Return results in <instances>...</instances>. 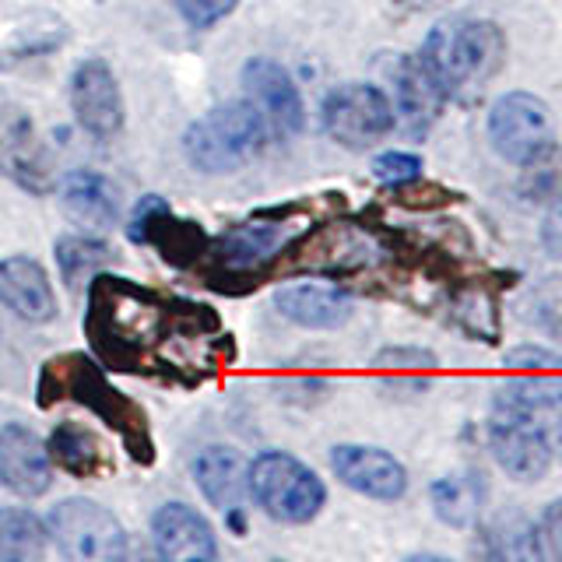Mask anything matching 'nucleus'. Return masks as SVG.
<instances>
[{
	"mask_svg": "<svg viewBox=\"0 0 562 562\" xmlns=\"http://www.w3.org/2000/svg\"><path fill=\"white\" fill-rule=\"evenodd\" d=\"M85 334L102 366L120 373H158L169 369V348L218 338V316L207 306L158 295L137 281L95 274Z\"/></svg>",
	"mask_w": 562,
	"mask_h": 562,
	"instance_id": "f257e3e1",
	"label": "nucleus"
},
{
	"mask_svg": "<svg viewBox=\"0 0 562 562\" xmlns=\"http://www.w3.org/2000/svg\"><path fill=\"white\" fill-rule=\"evenodd\" d=\"M415 57L447 99H464L482 92L506 67L509 40L503 25L492 22V18L457 14L429 29Z\"/></svg>",
	"mask_w": 562,
	"mask_h": 562,
	"instance_id": "f03ea898",
	"label": "nucleus"
},
{
	"mask_svg": "<svg viewBox=\"0 0 562 562\" xmlns=\"http://www.w3.org/2000/svg\"><path fill=\"white\" fill-rule=\"evenodd\" d=\"M57 401H78L95 418L110 426L120 443L137 464L155 461V443L148 429V415L140 412V404L120 394L116 386L105 380L102 366L95 359L81 356V351H67L43 366L40 373V408H53Z\"/></svg>",
	"mask_w": 562,
	"mask_h": 562,
	"instance_id": "7ed1b4c3",
	"label": "nucleus"
},
{
	"mask_svg": "<svg viewBox=\"0 0 562 562\" xmlns=\"http://www.w3.org/2000/svg\"><path fill=\"white\" fill-rule=\"evenodd\" d=\"M271 127L254 102H225L201 116L183 137V151L193 169L207 176L236 172L268 148Z\"/></svg>",
	"mask_w": 562,
	"mask_h": 562,
	"instance_id": "20e7f679",
	"label": "nucleus"
},
{
	"mask_svg": "<svg viewBox=\"0 0 562 562\" xmlns=\"http://www.w3.org/2000/svg\"><path fill=\"white\" fill-rule=\"evenodd\" d=\"M391 246L359 222H324L306 233L289 239L278 254V268L285 274H327V278H351L369 268H376Z\"/></svg>",
	"mask_w": 562,
	"mask_h": 562,
	"instance_id": "39448f33",
	"label": "nucleus"
},
{
	"mask_svg": "<svg viewBox=\"0 0 562 562\" xmlns=\"http://www.w3.org/2000/svg\"><path fill=\"white\" fill-rule=\"evenodd\" d=\"M292 239L289 211H260L250 222L228 228L225 236L211 239V289H225V281H239V292H250L260 285V278L271 271L278 254L285 250Z\"/></svg>",
	"mask_w": 562,
	"mask_h": 562,
	"instance_id": "423d86ee",
	"label": "nucleus"
},
{
	"mask_svg": "<svg viewBox=\"0 0 562 562\" xmlns=\"http://www.w3.org/2000/svg\"><path fill=\"white\" fill-rule=\"evenodd\" d=\"M250 496L278 524H310L327 506V485L299 457L268 450L250 464Z\"/></svg>",
	"mask_w": 562,
	"mask_h": 562,
	"instance_id": "0eeeda50",
	"label": "nucleus"
},
{
	"mask_svg": "<svg viewBox=\"0 0 562 562\" xmlns=\"http://www.w3.org/2000/svg\"><path fill=\"white\" fill-rule=\"evenodd\" d=\"M321 123L330 140H338L348 151H366L380 145L386 134H394L397 113L391 95L380 85L348 81L330 88L321 102Z\"/></svg>",
	"mask_w": 562,
	"mask_h": 562,
	"instance_id": "6e6552de",
	"label": "nucleus"
},
{
	"mask_svg": "<svg viewBox=\"0 0 562 562\" xmlns=\"http://www.w3.org/2000/svg\"><path fill=\"white\" fill-rule=\"evenodd\" d=\"M485 134H488L492 151H496L503 162L524 166L527 158H535L541 148H549L555 140L552 105L535 92L509 88V92H503L488 105Z\"/></svg>",
	"mask_w": 562,
	"mask_h": 562,
	"instance_id": "1a4fd4ad",
	"label": "nucleus"
},
{
	"mask_svg": "<svg viewBox=\"0 0 562 562\" xmlns=\"http://www.w3.org/2000/svg\"><path fill=\"white\" fill-rule=\"evenodd\" d=\"M46 535L64 559L75 562H116L127 555V535L120 520L95 499H64L49 509Z\"/></svg>",
	"mask_w": 562,
	"mask_h": 562,
	"instance_id": "9d476101",
	"label": "nucleus"
},
{
	"mask_svg": "<svg viewBox=\"0 0 562 562\" xmlns=\"http://www.w3.org/2000/svg\"><path fill=\"white\" fill-rule=\"evenodd\" d=\"M485 436H488V450L496 457L499 471H506V479H514L520 485H535L549 479L555 453H552L549 429H544L541 415L492 404Z\"/></svg>",
	"mask_w": 562,
	"mask_h": 562,
	"instance_id": "9b49d317",
	"label": "nucleus"
},
{
	"mask_svg": "<svg viewBox=\"0 0 562 562\" xmlns=\"http://www.w3.org/2000/svg\"><path fill=\"white\" fill-rule=\"evenodd\" d=\"M503 408L549 415L562 404V356L544 345H517L503 356L496 401Z\"/></svg>",
	"mask_w": 562,
	"mask_h": 562,
	"instance_id": "f8f14e48",
	"label": "nucleus"
},
{
	"mask_svg": "<svg viewBox=\"0 0 562 562\" xmlns=\"http://www.w3.org/2000/svg\"><path fill=\"white\" fill-rule=\"evenodd\" d=\"M330 471L345 488L376 503H397L408 492V468L383 447L338 443L330 450Z\"/></svg>",
	"mask_w": 562,
	"mask_h": 562,
	"instance_id": "ddd939ff",
	"label": "nucleus"
},
{
	"mask_svg": "<svg viewBox=\"0 0 562 562\" xmlns=\"http://www.w3.org/2000/svg\"><path fill=\"white\" fill-rule=\"evenodd\" d=\"M70 105L85 134L110 140L123 131V99L105 60H81L70 75Z\"/></svg>",
	"mask_w": 562,
	"mask_h": 562,
	"instance_id": "4468645a",
	"label": "nucleus"
},
{
	"mask_svg": "<svg viewBox=\"0 0 562 562\" xmlns=\"http://www.w3.org/2000/svg\"><path fill=\"white\" fill-rule=\"evenodd\" d=\"M0 172L29 193L53 190V158L25 110L8 105L0 116Z\"/></svg>",
	"mask_w": 562,
	"mask_h": 562,
	"instance_id": "2eb2a0df",
	"label": "nucleus"
},
{
	"mask_svg": "<svg viewBox=\"0 0 562 562\" xmlns=\"http://www.w3.org/2000/svg\"><path fill=\"white\" fill-rule=\"evenodd\" d=\"M193 482L211 506L222 509L225 524L236 535L246 531V492H250V464L233 447H204L193 457Z\"/></svg>",
	"mask_w": 562,
	"mask_h": 562,
	"instance_id": "dca6fc26",
	"label": "nucleus"
},
{
	"mask_svg": "<svg viewBox=\"0 0 562 562\" xmlns=\"http://www.w3.org/2000/svg\"><path fill=\"white\" fill-rule=\"evenodd\" d=\"M243 85L250 92L254 105L263 113V120H268L271 134L292 137L303 131L306 123L303 95H299V88L285 67L268 57H254L243 67Z\"/></svg>",
	"mask_w": 562,
	"mask_h": 562,
	"instance_id": "f3484780",
	"label": "nucleus"
},
{
	"mask_svg": "<svg viewBox=\"0 0 562 562\" xmlns=\"http://www.w3.org/2000/svg\"><path fill=\"white\" fill-rule=\"evenodd\" d=\"M391 81H394V113L404 134L426 137L432 131V123L443 116L447 95L439 92V85L429 78V70L422 67L418 57H404L397 53L391 64Z\"/></svg>",
	"mask_w": 562,
	"mask_h": 562,
	"instance_id": "a211bd4d",
	"label": "nucleus"
},
{
	"mask_svg": "<svg viewBox=\"0 0 562 562\" xmlns=\"http://www.w3.org/2000/svg\"><path fill=\"white\" fill-rule=\"evenodd\" d=\"M0 485L25 499L43 496L53 485V457L43 439L25 426L0 429Z\"/></svg>",
	"mask_w": 562,
	"mask_h": 562,
	"instance_id": "6ab92c4d",
	"label": "nucleus"
},
{
	"mask_svg": "<svg viewBox=\"0 0 562 562\" xmlns=\"http://www.w3.org/2000/svg\"><path fill=\"white\" fill-rule=\"evenodd\" d=\"M155 549L169 562H211L218 555L211 524L187 503H166L151 517Z\"/></svg>",
	"mask_w": 562,
	"mask_h": 562,
	"instance_id": "aec40b11",
	"label": "nucleus"
},
{
	"mask_svg": "<svg viewBox=\"0 0 562 562\" xmlns=\"http://www.w3.org/2000/svg\"><path fill=\"white\" fill-rule=\"evenodd\" d=\"M447 313L468 341H503V299L488 278H457L447 295Z\"/></svg>",
	"mask_w": 562,
	"mask_h": 562,
	"instance_id": "412c9836",
	"label": "nucleus"
},
{
	"mask_svg": "<svg viewBox=\"0 0 562 562\" xmlns=\"http://www.w3.org/2000/svg\"><path fill=\"white\" fill-rule=\"evenodd\" d=\"M0 303L32 324H46L57 316V295H53L43 263L25 254L0 260Z\"/></svg>",
	"mask_w": 562,
	"mask_h": 562,
	"instance_id": "4be33fe9",
	"label": "nucleus"
},
{
	"mask_svg": "<svg viewBox=\"0 0 562 562\" xmlns=\"http://www.w3.org/2000/svg\"><path fill=\"white\" fill-rule=\"evenodd\" d=\"M373 376L383 394L391 397H422L432 391L439 359L422 345H386L373 356Z\"/></svg>",
	"mask_w": 562,
	"mask_h": 562,
	"instance_id": "5701e85b",
	"label": "nucleus"
},
{
	"mask_svg": "<svg viewBox=\"0 0 562 562\" xmlns=\"http://www.w3.org/2000/svg\"><path fill=\"white\" fill-rule=\"evenodd\" d=\"M429 503L439 524L453 527V531H471L479 527L485 503H488V479L482 468H461L450 471L443 479L429 485Z\"/></svg>",
	"mask_w": 562,
	"mask_h": 562,
	"instance_id": "b1692460",
	"label": "nucleus"
},
{
	"mask_svg": "<svg viewBox=\"0 0 562 562\" xmlns=\"http://www.w3.org/2000/svg\"><path fill=\"white\" fill-rule=\"evenodd\" d=\"M274 310L306 330H338L351 321V299L330 285H285L274 292Z\"/></svg>",
	"mask_w": 562,
	"mask_h": 562,
	"instance_id": "393cba45",
	"label": "nucleus"
},
{
	"mask_svg": "<svg viewBox=\"0 0 562 562\" xmlns=\"http://www.w3.org/2000/svg\"><path fill=\"white\" fill-rule=\"evenodd\" d=\"M60 207L67 218H75L85 228H110L120 218V193L105 176L75 169L60 183Z\"/></svg>",
	"mask_w": 562,
	"mask_h": 562,
	"instance_id": "a878e982",
	"label": "nucleus"
},
{
	"mask_svg": "<svg viewBox=\"0 0 562 562\" xmlns=\"http://www.w3.org/2000/svg\"><path fill=\"white\" fill-rule=\"evenodd\" d=\"M46 450L53 461L67 474H75V479H102V474L113 471L110 450H105L102 439L92 429H85L81 422H60V426L49 432Z\"/></svg>",
	"mask_w": 562,
	"mask_h": 562,
	"instance_id": "bb28decb",
	"label": "nucleus"
},
{
	"mask_svg": "<svg viewBox=\"0 0 562 562\" xmlns=\"http://www.w3.org/2000/svg\"><path fill=\"white\" fill-rule=\"evenodd\" d=\"M482 555H488V559H544L538 520H527L524 514H509V517L492 520L482 531Z\"/></svg>",
	"mask_w": 562,
	"mask_h": 562,
	"instance_id": "cd10ccee",
	"label": "nucleus"
},
{
	"mask_svg": "<svg viewBox=\"0 0 562 562\" xmlns=\"http://www.w3.org/2000/svg\"><path fill=\"white\" fill-rule=\"evenodd\" d=\"M46 555V524L29 509H0V562H32Z\"/></svg>",
	"mask_w": 562,
	"mask_h": 562,
	"instance_id": "c85d7f7f",
	"label": "nucleus"
},
{
	"mask_svg": "<svg viewBox=\"0 0 562 562\" xmlns=\"http://www.w3.org/2000/svg\"><path fill=\"white\" fill-rule=\"evenodd\" d=\"M517 169V198L524 204H552L562 198V145L555 140Z\"/></svg>",
	"mask_w": 562,
	"mask_h": 562,
	"instance_id": "c756f323",
	"label": "nucleus"
},
{
	"mask_svg": "<svg viewBox=\"0 0 562 562\" xmlns=\"http://www.w3.org/2000/svg\"><path fill=\"white\" fill-rule=\"evenodd\" d=\"M57 263H60L64 281L75 289V285H81L85 274H95L105 268V263H113V250L92 236H64V239H57Z\"/></svg>",
	"mask_w": 562,
	"mask_h": 562,
	"instance_id": "7c9ffc66",
	"label": "nucleus"
},
{
	"mask_svg": "<svg viewBox=\"0 0 562 562\" xmlns=\"http://www.w3.org/2000/svg\"><path fill=\"white\" fill-rule=\"evenodd\" d=\"M386 198H391V204L408 207V211H443L461 201V193L436 180H426V176H415V180L386 187Z\"/></svg>",
	"mask_w": 562,
	"mask_h": 562,
	"instance_id": "2f4dec72",
	"label": "nucleus"
},
{
	"mask_svg": "<svg viewBox=\"0 0 562 562\" xmlns=\"http://www.w3.org/2000/svg\"><path fill=\"white\" fill-rule=\"evenodd\" d=\"M422 158L412 155V151H383L373 158V176L383 183V187H394V183H404V180H415L422 176Z\"/></svg>",
	"mask_w": 562,
	"mask_h": 562,
	"instance_id": "473e14b6",
	"label": "nucleus"
},
{
	"mask_svg": "<svg viewBox=\"0 0 562 562\" xmlns=\"http://www.w3.org/2000/svg\"><path fill=\"white\" fill-rule=\"evenodd\" d=\"M176 11L183 14V22L190 29H211V25H218L222 18H228L236 8H239V0H172Z\"/></svg>",
	"mask_w": 562,
	"mask_h": 562,
	"instance_id": "72a5a7b5",
	"label": "nucleus"
},
{
	"mask_svg": "<svg viewBox=\"0 0 562 562\" xmlns=\"http://www.w3.org/2000/svg\"><path fill=\"white\" fill-rule=\"evenodd\" d=\"M538 243L544 257L562 263V198L544 204V215L538 222Z\"/></svg>",
	"mask_w": 562,
	"mask_h": 562,
	"instance_id": "f704fd0d",
	"label": "nucleus"
},
{
	"mask_svg": "<svg viewBox=\"0 0 562 562\" xmlns=\"http://www.w3.org/2000/svg\"><path fill=\"white\" fill-rule=\"evenodd\" d=\"M538 535L544 544V555H555L562 559V496L544 503L541 517H538Z\"/></svg>",
	"mask_w": 562,
	"mask_h": 562,
	"instance_id": "c9c22d12",
	"label": "nucleus"
},
{
	"mask_svg": "<svg viewBox=\"0 0 562 562\" xmlns=\"http://www.w3.org/2000/svg\"><path fill=\"white\" fill-rule=\"evenodd\" d=\"M549 426H544V429H549V443H552V453H555V461H562V404H559V408L555 412H549Z\"/></svg>",
	"mask_w": 562,
	"mask_h": 562,
	"instance_id": "e433bc0d",
	"label": "nucleus"
},
{
	"mask_svg": "<svg viewBox=\"0 0 562 562\" xmlns=\"http://www.w3.org/2000/svg\"><path fill=\"white\" fill-rule=\"evenodd\" d=\"M439 4H447V0H394V8H401V11H429Z\"/></svg>",
	"mask_w": 562,
	"mask_h": 562,
	"instance_id": "4c0bfd02",
	"label": "nucleus"
},
{
	"mask_svg": "<svg viewBox=\"0 0 562 562\" xmlns=\"http://www.w3.org/2000/svg\"><path fill=\"white\" fill-rule=\"evenodd\" d=\"M0 67H4V57H0Z\"/></svg>",
	"mask_w": 562,
	"mask_h": 562,
	"instance_id": "58836bf2",
	"label": "nucleus"
}]
</instances>
